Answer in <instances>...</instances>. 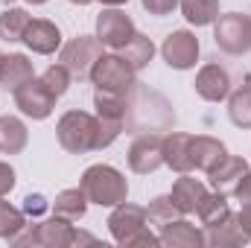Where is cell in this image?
<instances>
[{
    "instance_id": "cell-9",
    "label": "cell",
    "mask_w": 251,
    "mask_h": 248,
    "mask_svg": "<svg viewBox=\"0 0 251 248\" xmlns=\"http://www.w3.org/2000/svg\"><path fill=\"white\" fill-rule=\"evenodd\" d=\"M199 53H201V44H199V38L190 29H173L164 38V44H161V56H164V62L170 64L173 70L196 67Z\"/></svg>"
},
{
    "instance_id": "cell-19",
    "label": "cell",
    "mask_w": 251,
    "mask_h": 248,
    "mask_svg": "<svg viewBox=\"0 0 251 248\" xmlns=\"http://www.w3.org/2000/svg\"><path fill=\"white\" fill-rule=\"evenodd\" d=\"M161 246L167 248H199L204 246V234L190 225L187 219H176L167 228H161Z\"/></svg>"
},
{
    "instance_id": "cell-24",
    "label": "cell",
    "mask_w": 251,
    "mask_h": 248,
    "mask_svg": "<svg viewBox=\"0 0 251 248\" xmlns=\"http://www.w3.org/2000/svg\"><path fill=\"white\" fill-rule=\"evenodd\" d=\"M29 12L26 9H18V6H9L0 12V38L9 41V44H18L24 41V32L29 26Z\"/></svg>"
},
{
    "instance_id": "cell-30",
    "label": "cell",
    "mask_w": 251,
    "mask_h": 248,
    "mask_svg": "<svg viewBox=\"0 0 251 248\" xmlns=\"http://www.w3.org/2000/svg\"><path fill=\"white\" fill-rule=\"evenodd\" d=\"M24 228H26L24 210H18V207L9 204V201H0V240H9V243H12Z\"/></svg>"
},
{
    "instance_id": "cell-37",
    "label": "cell",
    "mask_w": 251,
    "mask_h": 248,
    "mask_svg": "<svg viewBox=\"0 0 251 248\" xmlns=\"http://www.w3.org/2000/svg\"><path fill=\"white\" fill-rule=\"evenodd\" d=\"M237 222H240V228L251 237V204H243V210L237 213Z\"/></svg>"
},
{
    "instance_id": "cell-40",
    "label": "cell",
    "mask_w": 251,
    "mask_h": 248,
    "mask_svg": "<svg viewBox=\"0 0 251 248\" xmlns=\"http://www.w3.org/2000/svg\"><path fill=\"white\" fill-rule=\"evenodd\" d=\"M26 3H29V6H44L47 0H26Z\"/></svg>"
},
{
    "instance_id": "cell-27",
    "label": "cell",
    "mask_w": 251,
    "mask_h": 248,
    "mask_svg": "<svg viewBox=\"0 0 251 248\" xmlns=\"http://www.w3.org/2000/svg\"><path fill=\"white\" fill-rule=\"evenodd\" d=\"M117 53H120V56H123L134 70H143L146 64L152 62V56H155V44H152V38H149V35L134 32V38H131L126 47H120Z\"/></svg>"
},
{
    "instance_id": "cell-23",
    "label": "cell",
    "mask_w": 251,
    "mask_h": 248,
    "mask_svg": "<svg viewBox=\"0 0 251 248\" xmlns=\"http://www.w3.org/2000/svg\"><path fill=\"white\" fill-rule=\"evenodd\" d=\"M228 117L237 128H251V76L243 79L234 94H228Z\"/></svg>"
},
{
    "instance_id": "cell-5",
    "label": "cell",
    "mask_w": 251,
    "mask_h": 248,
    "mask_svg": "<svg viewBox=\"0 0 251 248\" xmlns=\"http://www.w3.org/2000/svg\"><path fill=\"white\" fill-rule=\"evenodd\" d=\"M100 56H102V44H100L97 35H76L67 44H62V50H59V62L79 82L91 79V70H94V64L100 62Z\"/></svg>"
},
{
    "instance_id": "cell-36",
    "label": "cell",
    "mask_w": 251,
    "mask_h": 248,
    "mask_svg": "<svg viewBox=\"0 0 251 248\" xmlns=\"http://www.w3.org/2000/svg\"><path fill=\"white\" fill-rule=\"evenodd\" d=\"M234 196H237V201H243V204H251V170L243 175V181L240 187L234 190Z\"/></svg>"
},
{
    "instance_id": "cell-16",
    "label": "cell",
    "mask_w": 251,
    "mask_h": 248,
    "mask_svg": "<svg viewBox=\"0 0 251 248\" xmlns=\"http://www.w3.org/2000/svg\"><path fill=\"white\" fill-rule=\"evenodd\" d=\"M73 237H76V231H73L70 219H62V216H53V219L35 225V246L67 248L73 246Z\"/></svg>"
},
{
    "instance_id": "cell-12",
    "label": "cell",
    "mask_w": 251,
    "mask_h": 248,
    "mask_svg": "<svg viewBox=\"0 0 251 248\" xmlns=\"http://www.w3.org/2000/svg\"><path fill=\"white\" fill-rule=\"evenodd\" d=\"M24 44L38 56H53L56 50H62V29L47 18H32L24 32Z\"/></svg>"
},
{
    "instance_id": "cell-26",
    "label": "cell",
    "mask_w": 251,
    "mask_h": 248,
    "mask_svg": "<svg viewBox=\"0 0 251 248\" xmlns=\"http://www.w3.org/2000/svg\"><path fill=\"white\" fill-rule=\"evenodd\" d=\"M181 15L190 26H210L219 18V0H181Z\"/></svg>"
},
{
    "instance_id": "cell-8",
    "label": "cell",
    "mask_w": 251,
    "mask_h": 248,
    "mask_svg": "<svg viewBox=\"0 0 251 248\" xmlns=\"http://www.w3.org/2000/svg\"><path fill=\"white\" fill-rule=\"evenodd\" d=\"M134 21L120 12L117 6H108V9H102L100 15H97V38H100V44L102 47H108V50H120L126 47L131 38H134Z\"/></svg>"
},
{
    "instance_id": "cell-6",
    "label": "cell",
    "mask_w": 251,
    "mask_h": 248,
    "mask_svg": "<svg viewBox=\"0 0 251 248\" xmlns=\"http://www.w3.org/2000/svg\"><path fill=\"white\" fill-rule=\"evenodd\" d=\"M12 97H15V108L29 120H47L53 114V108H56V97L44 88V82L38 76H32L29 82L15 88Z\"/></svg>"
},
{
    "instance_id": "cell-29",
    "label": "cell",
    "mask_w": 251,
    "mask_h": 248,
    "mask_svg": "<svg viewBox=\"0 0 251 248\" xmlns=\"http://www.w3.org/2000/svg\"><path fill=\"white\" fill-rule=\"evenodd\" d=\"M146 219H149V225H155V228H167L170 222L181 219V210L173 204L170 196H158V198L149 201V207H146Z\"/></svg>"
},
{
    "instance_id": "cell-13",
    "label": "cell",
    "mask_w": 251,
    "mask_h": 248,
    "mask_svg": "<svg viewBox=\"0 0 251 248\" xmlns=\"http://www.w3.org/2000/svg\"><path fill=\"white\" fill-rule=\"evenodd\" d=\"M190 158H193V170H201V173H213L225 158H228V149L222 140L210 137V134H196L190 140Z\"/></svg>"
},
{
    "instance_id": "cell-22",
    "label": "cell",
    "mask_w": 251,
    "mask_h": 248,
    "mask_svg": "<svg viewBox=\"0 0 251 248\" xmlns=\"http://www.w3.org/2000/svg\"><path fill=\"white\" fill-rule=\"evenodd\" d=\"M88 196L82 187H70V190H62L56 198H53V216H62V219H70V222H79L85 213H88Z\"/></svg>"
},
{
    "instance_id": "cell-1",
    "label": "cell",
    "mask_w": 251,
    "mask_h": 248,
    "mask_svg": "<svg viewBox=\"0 0 251 248\" xmlns=\"http://www.w3.org/2000/svg\"><path fill=\"white\" fill-rule=\"evenodd\" d=\"M100 117L88 111H64L56 123L59 146L70 155H85V152H102L100 143Z\"/></svg>"
},
{
    "instance_id": "cell-25",
    "label": "cell",
    "mask_w": 251,
    "mask_h": 248,
    "mask_svg": "<svg viewBox=\"0 0 251 248\" xmlns=\"http://www.w3.org/2000/svg\"><path fill=\"white\" fill-rule=\"evenodd\" d=\"M94 108L97 117L111 120V123H123L126 111H128V94H108V91H97L94 94Z\"/></svg>"
},
{
    "instance_id": "cell-35",
    "label": "cell",
    "mask_w": 251,
    "mask_h": 248,
    "mask_svg": "<svg viewBox=\"0 0 251 248\" xmlns=\"http://www.w3.org/2000/svg\"><path fill=\"white\" fill-rule=\"evenodd\" d=\"M44 210H47V201H44L41 193H35V196L29 193V196L24 198V213H29V216H41Z\"/></svg>"
},
{
    "instance_id": "cell-2",
    "label": "cell",
    "mask_w": 251,
    "mask_h": 248,
    "mask_svg": "<svg viewBox=\"0 0 251 248\" xmlns=\"http://www.w3.org/2000/svg\"><path fill=\"white\" fill-rule=\"evenodd\" d=\"M79 187L85 190L88 201L91 204H100V207H117L120 201L128 198V181L123 178L120 170L108 167V164H94L82 173V181Z\"/></svg>"
},
{
    "instance_id": "cell-15",
    "label": "cell",
    "mask_w": 251,
    "mask_h": 248,
    "mask_svg": "<svg viewBox=\"0 0 251 248\" xmlns=\"http://www.w3.org/2000/svg\"><path fill=\"white\" fill-rule=\"evenodd\" d=\"M204 196H207V187L201 184L199 178H190L187 173H181V178H176V184L170 190V198H173V204L181 210V216L196 213Z\"/></svg>"
},
{
    "instance_id": "cell-3",
    "label": "cell",
    "mask_w": 251,
    "mask_h": 248,
    "mask_svg": "<svg viewBox=\"0 0 251 248\" xmlns=\"http://www.w3.org/2000/svg\"><path fill=\"white\" fill-rule=\"evenodd\" d=\"M91 82L97 91H108V94H128L137 85V70L126 62L120 53H102L100 62L91 70Z\"/></svg>"
},
{
    "instance_id": "cell-38",
    "label": "cell",
    "mask_w": 251,
    "mask_h": 248,
    "mask_svg": "<svg viewBox=\"0 0 251 248\" xmlns=\"http://www.w3.org/2000/svg\"><path fill=\"white\" fill-rule=\"evenodd\" d=\"M102 6H123V3H128V0H100Z\"/></svg>"
},
{
    "instance_id": "cell-33",
    "label": "cell",
    "mask_w": 251,
    "mask_h": 248,
    "mask_svg": "<svg viewBox=\"0 0 251 248\" xmlns=\"http://www.w3.org/2000/svg\"><path fill=\"white\" fill-rule=\"evenodd\" d=\"M15 184H18V173H15V167L6 164V161H0V198L9 196V193L15 190Z\"/></svg>"
},
{
    "instance_id": "cell-18",
    "label": "cell",
    "mask_w": 251,
    "mask_h": 248,
    "mask_svg": "<svg viewBox=\"0 0 251 248\" xmlns=\"http://www.w3.org/2000/svg\"><path fill=\"white\" fill-rule=\"evenodd\" d=\"M249 240L251 237L240 228L237 216H228L225 222L210 225L204 231V246H213V248H240V246H246Z\"/></svg>"
},
{
    "instance_id": "cell-41",
    "label": "cell",
    "mask_w": 251,
    "mask_h": 248,
    "mask_svg": "<svg viewBox=\"0 0 251 248\" xmlns=\"http://www.w3.org/2000/svg\"><path fill=\"white\" fill-rule=\"evenodd\" d=\"M0 64H3V53H0Z\"/></svg>"
},
{
    "instance_id": "cell-14",
    "label": "cell",
    "mask_w": 251,
    "mask_h": 248,
    "mask_svg": "<svg viewBox=\"0 0 251 248\" xmlns=\"http://www.w3.org/2000/svg\"><path fill=\"white\" fill-rule=\"evenodd\" d=\"M246 173H249V161H246V158H237V155H228L213 173H207V178H210V187H213L216 193L234 196V190L240 187V181H243Z\"/></svg>"
},
{
    "instance_id": "cell-7",
    "label": "cell",
    "mask_w": 251,
    "mask_h": 248,
    "mask_svg": "<svg viewBox=\"0 0 251 248\" xmlns=\"http://www.w3.org/2000/svg\"><path fill=\"white\" fill-rule=\"evenodd\" d=\"M128 170L137 175H149L158 167H164V137L155 131H143L128 146Z\"/></svg>"
},
{
    "instance_id": "cell-39",
    "label": "cell",
    "mask_w": 251,
    "mask_h": 248,
    "mask_svg": "<svg viewBox=\"0 0 251 248\" xmlns=\"http://www.w3.org/2000/svg\"><path fill=\"white\" fill-rule=\"evenodd\" d=\"M73 6H88V3H94V0H70Z\"/></svg>"
},
{
    "instance_id": "cell-32",
    "label": "cell",
    "mask_w": 251,
    "mask_h": 248,
    "mask_svg": "<svg viewBox=\"0 0 251 248\" xmlns=\"http://www.w3.org/2000/svg\"><path fill=\"white\" fill-rule=\"evenodd\" d=\"M140 6L155 18H164V15H173L181 6V0H140Z\"/></svg>"
},
{
    "instance_id": "cell-34",
    "label": "cell",
    "mask_w": 251,
    "mask_h": 248,
    "mask_svg": "<svg viewBox=\"0 0 251 248\" xmlns=\"http://www.w3.org/2000/svg\"><path fill=\"white\" fill-rule=\"evenodd\" d=\"M123 246L126 248H137V246H149V248H152V246H161V237H155L149 228H140L137 234H131V237L126 240Z\"/></svg>"
},
{
    "instance_id": "cell-31",
    "label": "cell",
    "mask_w": 251,
    "mask_h": 248,
    "mask_svg": "<svg viewBox=\"0 0 251 248\" xmlns=\"http://www.w3.org/2000/svg\"><path fill=\"white\" fill-rule=\"evenodd\" d=\"M41 82H44V88L56 97V99H62L64 94H67V88H70V82H73V76H70V70L64 67L62 62L59 64H50L41 76H38Z\"/></svg>"
},
{
    "instance_id": "cell-17",
    "label": "cell",
    "mask_w": 251,
    "mask_h": 248,
    "mask_svg": "<svg viewBox=\"0 0 251 248\" xmlns=\"http://www.w3.org/2000/svg\"><path fill=\"white\" fill-rule=\"evenodd\" d=\"M190 140L193 134L184 131H170L164 134V164L176 173H190L193 170V158H190Z\"/></svg>"
},
{
    "instance_id": "cell-28",
    "label": "cell",
    "mask_w": 251,
    "mask_h": 248,
    "mask_svg": "<svg viewBox=\"0 0 251 248\" xmlns=\"http://www.w3.org/2000/svg\"><path fill=\"white\" fill-rule=\"evenodd\" d=\"M199 219H201V225L204 228H210V225H219V222H225L228 216H231V207H228V198H225V193H207L204 198H201V204H199Z\"/></svg>"
},
{
    "instance_id": "cell-20",
    "label": "cell",
    "mask_w": 251,
    "mask_h": 248,
    "mask_svg": "<svg viewBox=\"0 0 251 248\" xmlns=\"http://www.w3.org/2000/svg\"><path fill=\"white\" fill-rule=\"evenodd\" d=\"M29 143V131L26 123L15 114H6L0 117V152L3 155H21Z\"/></svg>"
},
{
    "instance_id": "cell-10",
    "label": "cell",
    "mask_w": 251,
    "mask_h": 248,
    "mask_svg": "<svg viewBox=\"0 0 251 248\" xmlns=\"http://www.w3.org/2000/svg\"><path fill=\"white\" fill-rule=\"evenodd\" d=\"M196 94L204 99V102H222L228 99L231 94V73L216 62H207L199 73H196V82H193Z\"/></svg>"
},
{
    "instance_id": "cell-4",
    "label": "cell",
    "mask_w": 251,
    "mask_h": 248,
    "mask_svg": "<svg viewBox=\"0 0 251 248\" xmlns=\"http://www.w3.org/2000/svg\"><path fill=\"white\" fill-rule=\"evenodd\" d=\"M213 41L228 56H246L251 53V15L228 12L213 21Z\"/></svg>"
},
{
    "instance_id": "cell-21",
    "label": "cell",
    "mask_w": 251,
    "mask_h": 248,
    "mask_svg": "<svg viewBox=\"0 0 251 248\" xmlns=\"http://www.w3.org/2000/svg\"><path fill=\"white\" fill-rule=\"evenodd\" d=\"M32 76H35V67H32V62H29L24 53H9V56H3V64H0V85H3L6 91L21 88V85L29 82Z\"/></svg>"
},
{
    "instance_id": "cell-11",
    "label": "cell",
    "mask_w": 251,
    "mask_h": 248,
    "mask_svg": "<svg viewBox=\"0 0 251 248\" xmlns=\"http://www.w3.org/2000/svg\"><path fill=\"white\" fill-rule=\"evenodd\" d=\"M140 228H146V207H137V204H128V198L120 201L117 207H111V216H108V231L114 237L117 246H123L131 234H137Z\"/></svg>"
}]
</instances>
